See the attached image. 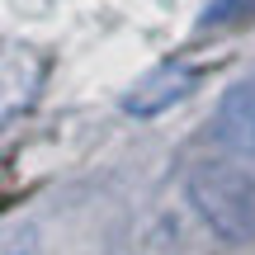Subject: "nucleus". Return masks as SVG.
Instances as JSON below:
<instances>
[{
  "instance_id": "nucleus-3",
  "label": "nucleus",
  "mask_w": 255,
  "mask_h": 255,
  "mask_svg": "<svg viewBox=\"0 0 255 255\" xmlns=\"http://www.w3.org/2000/svg\"><path fill=\"white\" fill-rule=\"evenodd\" d=\"M213 142L227 146L232 156H255V76H241L227 85L213 114Z\"/></svg>"
},
{
  "instance_id": "nucleus-1",
  "label": "nucleus",
  "mask_w": 255,
  "mask_h": 255,
  "mask_svg": "<svg viewBox=\"0 0 255 255\" xmlns=\"http://www.w3.org/2000/svg\"><path fill=\"white\" fill-rule=\"evenodd\" d=\"M189 203L213 237L232 241H255V180L232 161H203L189 170Z\"/></svg>"
},
{
  "instance_id": "nucleus-2",
  "label": "nucleus",
  "mask_w": 255,
  "mask_h": 255,
  "mask_svg": "<svg viewBox=\"0 0 255 255\" xmlns=\"http://www.w3.org/2000/svg\"><path fill=\"white\" fill-rule=\"evenodd\" d=\"M199 85V66H184V62H161L123 95V109L132 119H151V114H165L170 104H180L184 95H194Z\"/></svg>"
}]
</instances>
